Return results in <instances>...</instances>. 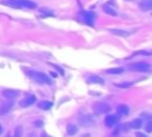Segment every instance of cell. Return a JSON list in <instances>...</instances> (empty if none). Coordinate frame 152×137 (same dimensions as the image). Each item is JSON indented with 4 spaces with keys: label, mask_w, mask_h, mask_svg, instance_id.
Instances as JSON below:
<instances>
[{
    "label": "cell",
    "mask_w": 152,
    "mask_h": 137,
    "mask_svg": "<svg viewBox=\"0 0 152 137\" xmlns=\"http://www.w3.org/2000/svg\"><path fill=\"white\" fill-rule=\"evenodd\" d=\"M27 75H28L32 80H34L36 82H38V83H43V85H51V83H52V81L50 80V77H49L45 73H43V71L28 70V71H27Z\"/></svg>",
    "instance_id": "1"
},
{
    "label": "cell",
    "mask_w": 152,
    "mask_h": 137,
    "mask_svg": "<svg viewBox=\"0 0 152 137\" xmlns=\"http://www.w3.org/2000/svg\"><path fill=\"white\" fill-rule=\"evenodd\" d=\"M78 124L83 127H91L95 125V118L93 114L83 113L78 117Z\"/></svg>",
    "instance_id": "2"
},
{
    "label": "cell",
    "mask_w": 152,
    "mask_h": 137,
    "mask_svg": "<svg viewBox=\"0 0 152 137\" xmlns=\"http://www.w3.org/2000/svg\"><path fill=\"white\" fill-rule=\"evenodd\" d=\"M93 111L96 114H104L110 111V106H109V104H107L104 101H97L93 105Z\"/></svg>",
    "instance_id": "3"
},
{
    "label": "cell",
    "mask_w": 152,
    "mask_h": 137,
    "mask_svg": "<svg viewBox=\"0 0 152 137\" xmlns=\"http://www.w3.org/2000/svg\"><path fill=\"white\" fill-rule=\"evenodd\" d=\"M128 68L131 70H134V71H148L151 69V66L147 63V62H134V63H131L128 64Z\"/></svg>",
    "instance_id": "4"
},
{
    "label": "cell",
    "mask_w": 152,
    "mask_h": 137,
    "mask_svg": "<svg viewBox=\"0 0 152 137\" xmlns=\"http://www.w3.org/2000/svg\"><path fill=\"white\" fill-rule=\"evenodd\" d=\"M80 17L82 18V20L83 21H86L87 24H93L94 23V20L96 19V14L94 13V12H91V11H82L81 13H80Z\"/></svg>",
    "instance_id": "5"
},
{
    "label": "cell",
    "mask_w": 152,
    "mask_h": 137,
    "mask_svg": "<svg viewBox=\"0 0 152 137\" xmlns=\"http://www.w3.org/2000/svg\"><path fill=\"white\" fill-rule=\"evenodd\" d=\"M34 102H36V96L34 95H26L25 98H23L19 101V106L20 107H28Z\"/></svg>",
    "instance_id": "6"
},
{
    "label": "cell",
    "mask_w": 152,
    "mask_h": 137,
    "mask_svg": "<svg viewBox=\"0 0 152 137\" xmlns=\"http://www.w3.org/2000/svg\"><path fill=\"white\" fill-rule=\"evenodd\" d=\"M13 101H12V99H8L7 101H4V102H1L0 104V114L2 116V114H6L7 112H10V110L13 107Z\"/></svg>",
    "instance_id": "7"
},
{
    "label": "cell",
    "mask_w": 152,
    "mask_h": 137,
    "mask_svg": "<svg viewBox=\"0 0 152 137\" xmlns=\"http://www.w3.org/2000/svg\"><path fill=\"white\" fill-rule=\"evenodd\" d=\"M118 122H119V117L114 116V114H109L104 118V124L107 127H113L114 125H116Z\"/></svg>",
    "instance_id": "8"
},
{
    "label": "cell",
    "mask_w": 152,
    "mask_h": 137,
    "mask_svg": "<svg viewBox=\"0 0 152 137\" xmlns=\"http://www.w3.org/2000/svg\"><path fill=\"white\" fill-rule=\"evenodd\" d=\"M109 32L115 35V36H120V37H128L131 35V31L122 30V29H110Z\"/></svg>",
    "instance_id": "9"
},
{
    "label": "cell",
    "mask_w": 152,
    "mask_h": 137,
    "mask_svg": "<svg viewBox=\"0 0 152 137\" xmlns=\"http://www.w3.org/2000/svg\"><path fill=\"white\" fill-rule=\"evenodd\" d=\"M87 82L88 83H95V85H102V83H104V80L97 75H89L87 77Z\"/></svg>",
    "instance_id": "10"
},
{
    "label": "cell",
    "mask_w": 152,
    "mask_h": 137,
    "mask_svg": "<svg viewBox=\"0 0 152 137\" xmlns=\"http://www.w3.org/2000/svg\"><path fill=\"white\" fill-rule=\"evenodd\" d=\"M2 95L6 98V99H14L19 95V92L15 91V89H4L2 91Z\"/></svg>",
    "instance_id": "11"
},
{
    "label": "cell",
    "mask_w": 152,
    "mask_h": 137,
    "mask_svg": "<svg viewBox=\"0 0 152 137\" xmlns=\"http://www.w3.org/2000/svg\"><path fill=\"white\" fill-rule=\"evenodd\" d=\"M139 8L144 12L152 10V0H142L139 2Z\"/></svg>",
    "instance_id": "12"
},
{
    "label": "cell",
    "mask_w": 152,
    "mask_h": 137,
    "mask_svg": "<svg viewBox=\"0 0 152 137\" xmlns=\"http://www.w3.org/2000/svg\"><path fill=\"white\" fill-rule=\"evenodd\" d=\"M116 113H118L119 116H127V114L129 113V108H128L127 105L121 104V105H119V106L116 107Z\"/></svg>",
    "instance_id": "13"
},
{
    "label": "cell",
    "mask_w": 152,
    "mask_h": 137,
    "mask_svg": "<svg viewBox=\"0 0 152 137\" xmlns=\"http://www.w3.org/2000/svg\"><path fill=\"white\" fill-rule=\"evenodd\" d=\"M20 7H26V8H36V4L30 0H17Z\"/></svg>",
    "instance_id": "14"
},
{
    "label": "cell",
    "mask_w": 152,
    "mask_h": 137,
    "mask_svg": "<svg viewBox=\"0 0 152 137\" xmlns=\"http://www.w3.org/2000/svg\"><path fill=\"white\" fill-rule=\"evenodd\" d=\"M77 131H78V127H77L76 124L70 123V124L66 125V133H68L69 136H74V135H76Z\"/></svg>",
    "instance_id": "15"
},
{
    "label": "cell",
    "mask_w": 152,
    "mask_h": 137,
    "mask_svg": "<svg viewBox=\"0 0 152 137\" xmlns=\"http://www.w3.org/2000/svg\"><path fill=\"white\" fill-rule=\"evenodd\" d=\"M37 106H38V108L46 111V110H50V108H51L52 102H51V101H46V100H44V101H39V102L37 104Z\"/></svg>",
    "instance_id": "16"
},
{
    "label": "cell",
    "mask_w": 152,
    "mask_h": 137,
    "mask_svg": "<svg viewBox=\"0 0 152 137\" xmlns=\"http://www.w3.org/2000/svg\"><path fill=\"white\" fill-rule=\"evenodd\" d=\"M129 126H131L132 129H135V130H138V129H140V127L142 126V120H141L140 118L133 119V120L129 123Z\"/></svg>",
    "instance_id": "17"
},
{
    "label": "cell",
    "mask_w": 152,
    "mask_h": 137,
    "mask_svg": "<svg viewBox=\"0 0 152 137\" xmlns=\"http://www.w3.org/2000/svg\"><path fill=\"white\" fill-rule=\"evenodd\" d=\"M103 12L107 13V14H109V15H116V14H118L116 11H115L113 7L108 6V5H104V6H103Z\"/></svg>",
    "instance_id": "18"
},
{
    "label": "cell",
    "mask_w": 152,
    "mask_h": 137,
    "mask_svg": "<svg viewBox=\"0 0 152 137\" xmlns=\"http://www.w3.org/2000/svg\"><path fill=\"white\" fill-rule=\"evenodd\" d=\"M106 73L107 74H121V73H124V68H121V67H118V68H109V69H107L106 70Z\"/></svg>",
    "instance_id": "19"
},
{
    "label": "cell",
    "mask_w": 152,
    "mask_h": 137,
    "mask_svg": "<svg viewBox=\"0 0 152 137\" xmlns=\"http://www.w3.org/2000/svg\"><path fill=\"white\" fill-rule=\"evenodd\" d=\"M133 85V82H122V83H116V87L119 88H127V87H131Z\"/></svg>",
    "instance_id": "20"
},
{
    "label": "cell",
    "mask_w": 152,
    "mask_h": 137,
    "mask_svg": "<svg viewBox=\"0 0 152 137\" xmlns=\"http://www.w3.org/2000/svg\"><path fill=\"white\" fill-rule=\"evenodd\" d=\"M21 132H23V127L21 126H17L15 131H14V137H21Z\"/></svg>",
    "instance_id": "21"
},
{
    "label": "cell",
    "mask_w": 152,
    "mask_h": 137,
    "mask_svg": "<svg viewBox=\"0 0 152 137\" xmlns=\"http://www.w3.org/2000/svg\"><path fill=\"white\" fill-rule=\"evenodd\" d=\"M145 130H146V132H151V130H152V122H151L150 119H148V122H147V124H146Z\"/></svg>",
    "instance_id": "22"
},
{
    "label": "cell",
    "mask_w": 152,
    "mask_h": 137,
    "mask_svg": "<svg viewBox=\"0 0 152 137\" xmlns=\"http://www.w3.org/2000/svg\"><path fill=\"white\" fill-rule=\"evenodd\" d=\"M135 55H150V52L148 51H135V52H133L132 54V56H135Z\"/></svg>",
    "instance_id": "23"
},
{
    "label": "cell",
    "mask_w": 152,
    "mask_h": 137,
    "mask_svg": "<svg viewBox=\"0 0 152 137\" xmlns=\"http://www.w3.org/2000/svg\"><path fill=\"white\" fill-rule=\"evenodd\" d=\"M34 126L36 127H42L43 126V120H36L34 122Z\"/></svg>",
    "instance_id": "24"
},
{
    "label": "cell",
    "mask_w": 152,
    "mask_h": 137,
    "mask_svg": "<svg viewBox=\"0 0 152 137\" xmlns=\"http://www.w3.org/2000/svg\"><path fill=\"white\" fill-rule=\"evenodd\" d=\"M135 136H137V137H147V136H146L145 133H142V132H137Z\"/></svg>",
    "instance_id": "25"
},
{
    "label": "cell",
    "mask_w": 152,
    "mask_h": 137,
    "mask_svg": "<svg viewBox=\"0 0 152 137\" xmlns=\"http://www.w3.org/2000/svg\"><path fill=\"white\" fill-rule=\"evenodd\" d=\"M81 137H90V135H83V136H81Z\"/></svg>",
    "instance_id": "26"
},
{
    "label": "cell",
    "mask_w": 152,
    "mask_h": 137,
    "mask_svg": "<svg viewBox=\"0 0 152 137\" xmlns=\"http://www.w3.org/2000/svg\"><path fill=\"white\" fill-rule=\"evenodd\" d=\"M2 132V126H1V124H0V133Z\"/></svg>",
    "instance_id": "27"
},
{
    "label": "cell",
    "mask_w": 152,
    "mask_h": 137,
    "mask_svg": "<svg viewBox=\"0 0 152 137\" xmlns=\"http://www.w3.org/2000/svg\"><path fill=\"white\" fill-rule=\"evenodd\" d=\"M40 137H46V136H45V133H43V135H42Z\"/></svg>",
    "instance_id": "28"
},
{
    "label": "cell",
    "mask_w": 152,
    "mask_h": 137,
    "mask_svg": "<svg viewBox=\"0 0 152 137\" xmlns=\"http://www.w3.org/2000/svg\"><path fill=\"white\" fill-rule=\"evenodd\" d=\"M126 1H133V0H126Z\"/></svg>",
    "instance_id": "29"
},
{
    "label": "cell",
    "mask_w": 152,
    "mask_h": 137,
    "mask_svg": "<svg viewBox=\"0 0 152 137\" xmlns=\"http://www.w3.org/2000/svg\"><path fill=\"white\" fill-rule=\"evenodd\" d=\"M6 137H11V136H10V135H8V136H6Z\"/></svg>",
    "instance_id": "30"
}]
</instances>
